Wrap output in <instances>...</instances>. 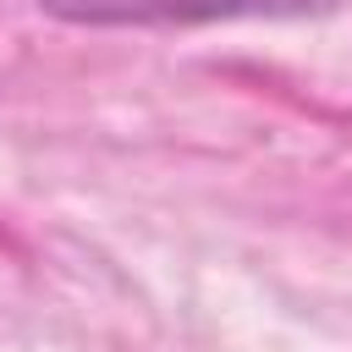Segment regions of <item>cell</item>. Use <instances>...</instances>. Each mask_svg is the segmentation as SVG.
Wrapping results in <instances>:
<instances>
[{
  "label": "cell",
  "mask_w": 352,
  "mask_h": 352,
  "mask_svg": "<svg viewBox=\"0 0 352 352\" xmlns=\"http://www.w3.org/2000/svg\"><path fill=\"white\" fill-rule=\"evenodd\" d=\"M336 6L346 0H44L50 16L94 22V28H187V22H231V16H308Z\"/></svg>",
  "instance_id": "cell-1"
}]
</instances>
